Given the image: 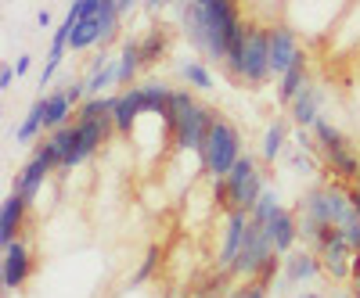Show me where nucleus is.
Returning a JSON list of instances; mask_svg holds the SVG:
<instances>
[{
  "mask_svg": "<svg viewBox=\"0 0 360 298\" xmlns=\"http://www.w3.org/2000/svg\"><path fill=\"white\" fill-rule=\"evenodd\" d=\"M166 123L173 126V151L180 155H198L202 158V147H205V137L217 123V108H209L202 101H195L191 86H180V90L169 94V108L162 111Z\"/></svg>",
  "mask_w": 360,
  "mask_h": 298,
  "instance_id": "nucleus-1",
  "label": "nucleus"
},
{
  "mask_svg": "<svg viewBox=\"0 0 360 298\" xmlns=\"http://www.w3.org/2000/svg\"><path fill=\"white\" fill-rule=\"evenodd\" d=\"M238 158H242V133H238V126L231 118L217 115V123H213V130L205 137V147H202V176L205 180H224Z\"/></svg>",
  "mask_w": 360,
  "mask_h": 298,
  "instance_id": "nucleus-2",
  "label": "nucleus"
},
{
  "mask_svg": "<svg viewBox=\"0 0 360 298\" xmlns=\"http://www.w3.org/2000/svg\"><path fill=\"white\" fill-rule=\"evenodd\" d=\"M314 137H317V155L328 169L335 172V180H356L360 176V155L349 147L346 133L335 123H328V118H317Z\"/></svg>",
  "mask_w": 360,
  "mask_h": 298,
  "instance_id": "nucleus-3",
  "label": "nucleus"
},
{
  "mask_svg": "<svg viewBox=\"0 0 360 298\" xmlns=\"http://www.w3.org/2000/svg\"><path fill=\"white\" fill-rule=\"evenodd\" d=\"M266 191V180H263V169L252 155H242L234 162V169L224 176V205L220 208H242V212H252L259 194Z\"/></svg>",
  "mask_w": 360,
  "mask_h": 298,
  "instance_id": "nucleus-4",
  "label": "nucleus"
},
{
  "mask_svg": "<svg viewBox=\"0 0 360 298\" xmlns=\"http://www.w3.org/2000/svg\"><path fill=\"white\" fill-rule=\"evenodd\" d=\"M314 252H317V259H321L324 277H332L335 284H349L356 245L346 241V233H342L339 226H324V233L314 241Z\"/></svg>",
  "mask_w": 360,
  "mask_h": 298,
  "instance_id": "nucleus-5",
  "label": "nucleus"
},
{
  "mask_svg": "<svg viewBox=\"0 0 360 298\" xmlns=\"http://www.w3.org/2000/svg\"><path fill=\"white\" fill-rule=\"evenodd\" d=\"M270 76V25H245V47H242V83L263 86Z\"/></svg>",
  "mask_w": 360,
  "mask_h": 298,
  "instance_id": "nucleus-6",
  "label": "nucleus"
},
{
  "mask_svg": "<svg viewBox=\"0 0 360 298\" xmlns=\"http://www.w3.org/2000/svg\"><path fill=\"white\" fill-rule=\"evenodd\" d=\"M54 172H58V155L51 151V144H47V140H40V144H37V151H33V158H29V162L18 169V176H15V191H22L29 205H37Z\"/></svg>",
  "mask_w": 360,
  "mask_h": 298,
  "instance_id": "nucleus-7",
  "label": "nucleus"
},
{
  "mask_svg": "<svg viewBox=\"0 0 360 298\" xmlns=\"http://www.w3.org/2000/svg\"><path fill=\"white\" fill-rule=\"evenodd\" d=\"M299 54H303V43H299L295 25H285V22L270 25V72H274V79H281L295 65Z\"/></svg>",
  "mask_w": 360,
  "mask_h": 298,
  "instance_id": "nucleus-8",
  "label": "nucleus"
},
{
  "mask_svg": "<svg viewBox=\"0 0 360 298\" xmlns=\"http://www.w3.org/2000/svg\"><path fill=\"white\" fill-rule=\"evenodd\" d=\"M263 230H266V237H270V245H274L281 255H288V252L299 245V212H295V208L278 205L274 212L263 219Z\"/></svg>",
  "mask_w": 360,
  "mask_h": 298,
  "instance_id": "nucleus-9",
  "label": "nucleus"
},
{
  "mask_svg": "<svg viewBox=\"0 0 360 298\" xmlns=\"http://www.w3.org/2000/svg\"><path fill=\"white\" fill-rule=\"evenodd\" d=\"M29 273H33V255H29V245L22 237H15L11 245H4V262H0V280H4V291H18Z\"/></svg>",
  "mask_w": 360,
  "mask_h": 298,
  "instance_id": "nucleus-10",
  "label": "nucleus"
},
{
  "mask_svg": "<svg viewBox=\"0 0 360 298\" xmlns=\"http://www.w3.org/2000/svg\"><path fill=\"white\" fill-rule=\"evenodd\" d=\"M245 230H249V212H242V208H231V212H227V223H224L220 255H217V270H220V273H231V266H234L238 252H242Z\"/></svg>",
  "mask_w": 360,
  "mask_h": 298,
  "instance_id": "nucleus-11",
  "label": "nucleus"
},
{
  "mask_svg": "<svg viewBox=\"0 0 360 298\" xmlns=\"http://www.w3.org/2000/svg\"><path fill=\"white\" fill-rule=\"evenodd\" d=\"M324 270H321V259L314 248H292L285 255V273H281V287H295V284H307V280H317Z\"/></svg>",
  "mask_w": 360,
  "mask_h": 298,
  "instance_id": "nucleus-12",
  "label": "nucleus"
},
{
  "mask_svg": "<svg viewBox=\"0 0 360 298\" xmlns=\"http://www.w3.org/2000/svg\"><path fill=\"white\" fill-rule=\"evenodd\" d=\"M141 115H144L141 86H127V90H119V94H115V104H112V126H115L119 137H130Z\"/></svg>",
  "mask_w": 360,
  "mask_h": 298,
  "instance_id": "nucleus-13",
  "label": "nucleus"
},
{
  "mask_svg": "<svg viewBox=\"0 0 360 298\" xmlns=\"http://www.w3.org/2000/svg\"><path fill=\"white\" fill-rule=\"evenodd\" d=\"M29 208H33V205L25 201V194L11 187V194L4 198V205H0V245H11L15 237L22 233V226H25V212H29Z\"/></svg>",
  "mask_w": 360,
  "mask_h": 298,
  "instance_id": "nucleus-14",
  "label": "nucleus"
},
{
  "mask_svg": "<svg viewBox=\"0 0 360 298\" xmlns=\"http://www.w3.org/2000/svg\"><path fill=\"white\" fill-rule=\"evenodd\" d=\"M317 108H321V90L310 83V86H303V90L295 94V101L288 104V118L295 126H307V130H314V123H317Z\"/></svg>",
  "mask_w": 360,
  "mask_h": 298,
  "instance_id": "nucleus-15",
  "label": "nucleus"
},
{
  "mask_svg": "<svg viewBox=\"0 0 360 298\" xmlns=\"http://www.w3.org/2000/svg\"><path fill=\"white\" fill-rule=\"evenodd\" d=\"M44 130H47V94H40L33 104H29L22 126L15 130V140H18V144H33V140L44 137Z\"/></svg>",
  "mask_w": 360,
  "mask_h": 298,
  "instance_id": "nucleus-16",
  "label": "nucleus"
},
{
  "mask_svg": "<svg viewBox=\"0 0 360 298\" xmlns=\"http://www.w3.org/2000/svg\"><path fill=\"white\" fill-rule=\"evenodd\" d=\"M303 86H310V69H307V50L299 54V57H295V65H292V69H288V72H285V76L278 79V101H281V104L288 108V104L295 101V94L303 90Z\"/></svg>",
  "mask_w": 360,
  "mask_h": 298,
  "instance_id": "nucleus-17",
  "label": "nucleus"
},
{
  "mask_svg": "<svg viewBox=\"0 0 360 298\" xmlns=\"http://www.w3.org/2000/svg\"><path fill=\"white\" fill-rule=\"evenodd\" d=\"M141 69H144L141 40H127V43H123V50H119V90H127V86H137Z\"/></svg>",
  "mask_w": 360,
  "mask_h": 298,
  "instance_id": "nucleus-18",
  "label": "nucleus"
},
{
  "mask_svg": "<svg viewBox=\"0 0 360 298\" xmlns=\"http://www.w3.org/2000/svg\"><path fill=\"white\" fill-rule=\"evenodd\" d=\"M285 144H288V118H274L266 130H263V140H259V155L266 165H274L285 151Z\"/></svg>",
  "mask_w": 360,
  "mask_h": 298,
  "instance_id": "nucleus-19",
  "label": "nucleus"
},
{
  "mask_svg": "<svg viewBox=\"0 0 360 298\" xmlns=\"http://www.w3.org/2000/svg\"><path fill=\"white\" fill-rule=\"evenodd\" d=\"M69 123H76V104L65 97V86H62V90H51L47 94V133L51 130H62Z\"/></svg>",
  "mask_w": 360,
  "mask_h": 298,
  "instance_id": "nucleus-20",
  "label": "nucleus"
},
{
  "mask_svg": "<svg viewBox=\"0 0 360 298\" xmlns=\"http://www.w3.org/2000/svg\"><path fill=\"white\" fill-rule=\"evenodd\" d=\"M169 50V36L166 29H148V36H141V57H144V69L159 65Z\"/></svg>",
  "mask_w": 360,
  "mask_h": 298,
  "instance_id": "nucleus-21",
  "label": "nucleus"
},
{
  "mask_svg": "<svg viewBox=\"0 0 360 298\" xmlns=\"http://www.w3.org/2000/svg\"><path fill=\"white\" fill-rule=\"evenodd\" d=\"M180 76H184V83L191 90H209V86H213V72H209L205 57H188V62L180 65Z\"/></svg>",
  "mask_w": 360,
  "mask_h": 298,
  "instance_id": "nucleus-22",
  "label": "nucleus"
},
{
  "mask_svg": "<svg viewBox=\"0 0 360 298\" xmlns=\"http://www.w3.org/2000/svg\"><path fill=\"white\" fill-rule=\"evenodd\" d=\"M159 262H162V248L159 245H148V252H144V262H141V270L130 277V287H141V284H148L155 277V270H159Z\"/></svg>",
  "mask_w": 360,
  "mask_h": 298,
  "instance_id": "nucleus-23",
  "label": "nucleus"
},
{
  "mask_svg": "<svg viewBox=\"0 0 360 298\" xmlns=\"http://www.w3.org/2000/svg\"><path fill=\"white\" fill-rule=\"evenodd\" d=\"M278 205H281V198H278V191H270V187H266V191L259 194V201H256V208H252V212H249V216H252L256 223H263V219H266L270 212H274V208H278Z\"/></svg>",
  "mask_w": 360,
  "mask_h": 298,
  "instance_id": "nucleus-24",
  "label": "nucleus"
},
{
  "mask_svg": "<svg viewBox=\"0 0 360 298\" xmlns=\"http://www.w3.org/2000/svg\"><path fill=\"white\" fill-rule=\"evenodd\" d=\"M227 298H266V287L256 284V280H249V284H242V287H234Z\"/></svg>",
  "mask_w": 360,
  "mask_h": 298,
  "instance_id": "nucleus-25",
  "label": "nucleus"
},
{
  "mask_svg": "<svg viewBox=\"0 0 360 298\" xmlns=\"http://www.w3.org/2000/svg\"><path fill=\"white\" fill-rule=\"evenodd\" d=\"M65 97H69L72 104H83V101H86V79H69V83H65Z\"/></svg>",
  "mask_w": 360,
  "mask_h": 298,
  "instance_id": "nucleus-26",
  "label": "nucleus"
},
{
  "mask_svg": "<svg viewBox=\"0 0 360 298\" xmlns=\"http://www.w3.org/2000/svg\"><path fill=\"white\" fill-rule=\"evenodd\" d=\"M15 69L11 65H4V69H0V90H11V86H15Z\"/></svg>",
  "mask_w": 360,
  "mask_h": 298,
  "instance_id": "nucleus-27",
  "label": "nucleus"
},
{
  "mask_svg": "<svg viewBox=\"0 0 360 298\" xmlns=\"http://www.w3.org/2000/svg\"><path fill=\"white\" fill-rule=\"evenodd\" d=\"M29 65H33V57H29V54H22L18 62H15V72H18V76H25V72H29Z\"/></svg>",
  "mask_w": 360,
  "mask_h": 298,
  "instance_id": "nucleus-28",
  "label": "nucleus"
},
{
  "mask_svg": "<svg viewBox=\"0 0 360 298\" xmlns=\"http://www.w3.org/2000/svg\"><path fill=\"white\" fill-rule=\"evenodd\" d=\"M346 191H349V201H353V208L360 212V184H356V187H346Z\"/></svg>",
  "mask_w": 360,
  "mask_h": 298,
  "instance_id": "nucleus-29",
  "label": "nucleus"
},
{
  "mask_svg": "<svg viewBox=\"0 0 360 298\" xmlns=\"http://www.w3.org/2000/svg\"><path fill=\"white\" fill-rule=\"evenodd\" d=\"M166 4H169V0H144V8H148V11H162Z\"/></svg>",
  "mask_w": 360,
  "mask_h": 298,
  "instance_id": "nucleus-30",
  "label": "nucleus"
},
{
  "mask_svg": "<svg viewBox=\"0 0 360 298\" xmlns=\"http://www.w3.org/2000/svg\"><path fill=\"white\" fill-rule=\"evenodd\" d=\"M37 25H40V29H51V11H40V15H37Z\"/></svg>",
  "mask_w": 360,
  "mask_h": 298,
  "instance_id": "nucleus-31",
  "label": "nucleus"
},
{
  "mask_svg": "<svg viewBox=\"0 0 360 298\" xmlns=\"http://www.w3.org/2000/svg\"><path fill=\"white\" fill-rule=\"evenodd\" d=\"M134 4H137V0H119V11L130 15V11H134Z\"/></svg>",
  "mask_w": 360,
  "mask_h": 298,
  "instance_id": "nucleus-32",
  "label": "nucleus"
},
{
  "mask_svg": "<svg viewBox=\"0 0 360 298\" xmlns=\"http://www.w3.org/2000/svg\"><path fill=\"white\" fill-rule=\"evenodd\" d=\"M349 291H353V298H360V273L349 280Z\"/></svg>",
  "mask_w": 360,
  "mask_h": 298,
  "instance_id": "nucleus-33",
  "label": "nucleus"
},
{
  "mask_svg": "<svg viewBox=\"0 0 360 298\" xmlns=\"http://www.w3.org/2000/svg\"><path fill=\"white\" fill-rule=\"evenodd\" d=\"M332 298H353V291L349 287H339V291H332Z\"/></svg>",
  "mask_w": 360,
  "mask_h": 298,
  "instance_id": "nucleus-34",
  "label": "nucleus"
},
{
  "mask_svg": "<svg viewBox=\"0 0 360 298\" xmlns=\"http://www.w3.org/2000/svg\"><path fill=\"white\" fill-rule=\"evenodd\" d=\"M295 298H324V294H317V291H303V294H295Z\"/></svg>",
  "mask_w": 360,
  "mask_h": 298,
  "instance_id": "nucleus-35",
  "label": "nucleus"
},
{
  "mask_svg": "<svg viewBox=\"0 0 360 298\" xmlns=\"http://www.w3.org/2000/svg\"><path fill=\"white\" fill-rule=\"evenodd\" d=\"M356 184H360V176H356Z\"/></svg>",
  "mask_w": 360,
  "mask_h": 298,
  "instance_id": "nucleus-36",
  "label": "nucleus"
},
{
  "mask_svg": "<svg viewBox=\"0 0 360 298\" xmlns=\"http://www.w3.org/2000/svg\"><path fill=\"white\" fill-rule=\"evenodd\" d=\"M356 248H360V245H356Z\"/></svg>",
  "mask_w": 360,
  "mask_h": 298,
  "instance_id": "nucleus-37",
  "label": "nucleus"
}]
</instances>
